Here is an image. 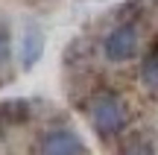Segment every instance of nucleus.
Masks as SVG:
<instances>
[{"mask_svg": "<svg viewBox=\"0 0 158 155\" xmlns=\"http://www.w3.org/2000/svg\"><path fill=\"white\" fill-rule=\"evenodd\" d=\"M88 120H91V126H94L97 135H114L126 120L123 100L108 94V91L97 94V97L91 100V105H88Z\"/></svg>", "mask_w": 158, "mask_h": 155, "instance_id": "nucleus-1", "label": "nucleus"}, {"mask_svg": "<svg viewBox=\"0 0 158 155\" xmlns=\"http://www.w3.org/2000/svg\"><path fill=\"white\" fill-rule=\"evenodd\" d=\"M138 47H141V32H138L132 23L114 27L111 32L106 35V41H102V50H106L108 62H129L138 53Z\"/></svg>", "mask_w": 158, "mask_h": 155, "instance_id": "nucleus-2", "label": "nucleus"}, {"mask_svg": "<svg viewBox=\"0 0 158 155\" xmlns=\"http://www.w3.org/2000/svg\"><path fill=\"white\" fill-rule=\"evenodd\" d=\"M82 141L70 129H53L41 141V155H82Z\"/></svg>", "mask_w": 158, "mask_h": 155, "instance_id": "nucleus-3", "label": "nucleus"}, {"mask_svg": "<svg viewBox=\"0 0 158 155\" xmlns=\"http://www.w3.org/2000/svg\"><path fill=\"white\" fill-rule=\"evenodd\" d=\"M41 53H44V35H41V29L27 27V32L21 38V64L23 67H32L41 59Z\"/></svg>", "mask_w": 158, "mask_h": 155, "instance_id": "nucleus-4", "label": "nucleus"}, {"mask_svg": "<svg viewBox=\"0 0 158 155\" xmlns=\"http://www.w3.org/2000/svg\"><path fill=\"white\" fill-rule=\"evenodd\" d=\"M141 79H143L147 88H155V91H158V47L152 53L143 56V62H141Z\"/></svg>", "mask_w": 158, "mask_h": 155, "instance_id": "nucleus-5", "label": "nucleus"}, {"mask_svg": "<svg viewBox=\"0 0 158 155\" xmlns=\"http://www.w3.org/2000/svg\"><path fill=\"white\" fill-rule=\"evenodd\" d=\"M6 62H9V35L0 29V67H3Z\"/></svg>", "mask_w": 158, "mask_h": 155, "instance_id": "nucleus-6", "label": "nucleus"}]
</instances>
